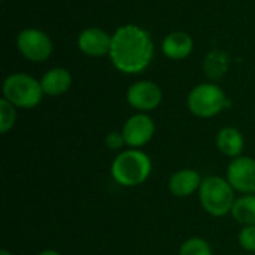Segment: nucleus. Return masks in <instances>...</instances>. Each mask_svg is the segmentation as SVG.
I'll return each mask as SVG.
<instances>
[{
    "instance_id": "9d476101",
    "label": "nucleus",
    "mask_w": 255,
    "mask_h": 255,
    "mask_svg": "<svg viewBox=\"0 0 255 255\" xmlns=\"http://www.w3.org/2000/svg\"><path fill=\"white\" fill-rule=\"evenodd\" d=\"M111 45H112V36H109L105 30L96 27L85 28L84 31H81L78 37L79 49L91 57H102L105 54H109Z\"/></svg>"
},
{
    "instance_id": "2eb2a0df",
    "label": "nucleus",
    "mask_w": 255,
    "mask_h": 255,
    "mask_svg": "<svg viewBox=\"0 0 255 255\" xmlns=\"http://www.w3.org/2000/svg\"><path fill=\"white\" fill-rule=\"evenodd\" d=\"M229 63H230V57L227 52L214 49L206 55L203 61L205 75L209 79H221L229 70Z\"/></svg>"
},
{
    "instance_id": "f8f14e48",
    "label": "nucleus",
    "mask_w": 255,
    "mask_h": 255,
    "mask_svg": "<svg viewBox=\"0 0 255 255\" xmlns=\"http://www.w3.org/2000/svg\"><path fill=\"white\" fill-rule=\"evenodd\" d=\"M194 42L190 34L184 31H173L163 40V52L172 60H182L193 51Z\"/></svg>"
},
{
    "instance_id": "f03ea898",
    "label": "nucleus",
    "mask_w": 255,
    "mask_h": 255,
    "mask_svg": "<svg viewBox=\"0 0 255 255\" xmlns=\"http://www.w3.org/2000/svg\"><path fill=\"white\" fill-rule=\"evenodd\" d=\"M152 170V161L140 149H126L120 152L112 166H111V175L117 184L121 187H137L143 184Z\"/></svg>"
},
{
    "instance_id": "20e7f679",
    "label": "nucleus",
    "mask_w": 255,
    "mask_h": 255,
    "mask_svg": "<svg viewBox=\"0 0 255 255\" xmlns=\"http://www.w3.org/2000/svg\"><path fill=\"white\" fill-rule=\"evenodd\" d=\"M43 94L42 84L25 73L9 75L3 82V99L10 102L15 108L31 109L40 103Z\"/></svg>"
},
{
    "instance_id": "a211bd4d",
    "label": "nucleus",
    "mask_w": 255,
    "mask_h": 255,
    "mask_svg": "<svg viewBox=\"0 0 255 255\" xmlns=\"http://www.w3.org/2000/svg\"><path fill=\"white\" fill-rule=\"evenodd\" d=\"M16 120V112H15V106L7 102L6 99L0 100V131L4 134L7 133Z\"/></svg>"
},
{
    "instance_id": "4468645a",
    "label": "nucleus",
    "mask_w": 255,
    "mask_h": 255,
    "mask_svg": "<svg viewBox=\"0 0 255 255\" xmlns=\"http://www.w3.org/2000/svg\"><path fill=\"white\" fill-rule=\"evenodd\" d=\"M43 93L48 96H61L72 85V75L63 67H55L46 72L40 81Z\"/></svg>"
},
{
    "instance_id": "1a4fd4ad",
    "label": "nucleus",
    "mask_w": 255,
    "mask_h": 255,
    "mask_svg": "<svg viewBox=\"0 0 255 255\" xmlns=\"http://www.w3.org/2000/svg\"><path fill=\"white\" fill-rule=\"evenodd\" d=\"M163 94L158 85L151 81H139L133 84L127 91V102L131 108L148 112L155 109L161 103Z\"/></svg>"
},
{
    "instance_id": "6ab92c4d",
    "label": "nucleus",
    "mask_w": 255,
    "mask_h": 255,
    "mask_svg": "<svg viewBox=\"0 0 255 255\" xmlns=\"http://www.w3.org/2000/svg\"><path fill=\"white\" fill-rule=\"evenodd\" d=\"M239 244L245 251L255 253V226H244L239 232Z\"/></svg>"
},
{
    "instance_id": "4be33fe9",
    "label": "nucleus",
    "mask_w": 255,
    "mask_h": 255,
    "mask_svg": "<svg viewBox=\"0 0 255 255\" xmlns=\"http://www.w3.org/2000/svg\"><path fill=\"white\" fill-rule=\"evenodd\" d=\"M0 255H12V254H10L7 250H1V251H0Z\"/></svg>"
},
{
    "instance_id": "aec40b11",
    "label": "nucleus",
    "mask_w": 255,
    "mask_h": 255,
    "mask_svg": "<svg viewBox=\"0 0 255 255\" xmlns=\"http://www.w3.org/2000/svg\"><path fill=\"white\" fill-rule=\"evenodd\" d=\"M105 143H106L108 148H111V149H120V148H123V145H126V140H124L123 133H120V131H111V133L106 136Z\"/></svg>"
},
{
    "instance_id": "f3484780",
    "label": "nucleus",
    "mask_w": 255,
    "mask_h": 255,
    "mask_svg": "<svg viewBox=\"0 0 255 255\" xmlns=\"http://www.w3.org/2000/svg\"><path fill=\"white\" fill-rule=\"evenodd\" d=\"M179 255H214L211 245L202 238H191L187 239L181 248Z\"/></svg>"
},
{
    "instance_id": "39448f33",
    "label": "nucleus",
    "mask_w": 255,
    "mask_h": 255,
    "mask_svg": "<svg viewBox=\"0 0 255 255\" xmlns=\"http://www.w3.org/2000/svg\"><path fill=\"white\" fill-rule=\"evenodd\" d=\"M187 105L191 114H194L196 117L211 118L218 115L229 105V100L218 85L200 84L188 94Z\"/></svg>"
},
{
    "instance_id": "7ed1b4c3",
    "label": "nucleus",
    "mask_w": 255,
    "mask_h": 255,
    "mask_svg": "<svg viewBox=\"0 0 255 255\" xmlns=\"http://www.w3.org/2000/svg\"><path fill=\"white\" fill-rule=\"evenodd\" d=\"M199 200L202 208L212 217H226L232 212L236 202L235 188L221 176H206L199 188Z\"/></svg>"
},
{
    "instance_id": "6e6552de",
    "label": "nucleus",
    "mask_w": 255,
    "mask_h": 255,
    "mask_svg": "<svg viewBox=\"0 0 255 255\" xmlns=\"http://www.w3.org/2000/svg\"><path fill=\"white\" fill-rule=\"evenodd\" d=\"M121 133L124 136L126 145L128 148L137 149L145 146L152 139L155 133V124L149 115L136 114L126 121Z\"/></svg>"
},
{
    "instance_id": "dca6fc26",
    "label": "nucleus",
    "mask_w": 255,
    "mask_h": 255,
    "mask_svg": "<svg viewBox=\"0 0 255 255\" xmlns=\"http://www.w3.org/2000/svg\"><path fill=\"white\" fill-rule=\"evenodd\" d=\"M232 217L244 226H255V194H245L236 199Z\"/></svg>"
},
{
    "instance_id": "423d86ee",
    "label": "nucleus",
    "mask_w": 255,
    "mask_h": 255,
    "mask_svg": "<svg viewBox=\"0 0 255 255\" xmlns=\"http://www.w3.org/2000/svg\"><path fill=\"white\" fill-rule=\"evenodd\" d=\"M16 46L19 52L30 61L42 63L52 52V42L49 36L37 28H25L18 34Z\"/></svg>"
},
{
    "instance_id": "ddd939ff",
    "label": "nucleus",
    "mask_w": 255,
    "mask_h": 255,
    "mask_svg": "<svg viewBox=\"0 0 255 255\" xmlns=\"http://www.w3.org/2000/svg\"><path fill=\"white\" fill-rule=\"evenodd\" d=\"M245 146L242 133L235 127H224L217 134V148L227 157H241Z\"/></svg>"
},
{
    "instance_id": "f257e3e1",
    "label": "nucleus",
    "mask_w": 255,
    "mask_h": 255,
    "mask_svg": "<svg viewBox=\"0 0 255 255\" xmlns=\"http://www.w3.org/2000/svg\"><path fill=\"white\" fill-rule=\"evenodd\" d=\"M111 60L123 73H140L154 55V43L149 33L137 25L127 24L112 34Z\"/></svg>"
},
{
    "instance_id": "0eeeda50",
    "label": "nucleus",
    "mask_w": 255,
    "mask_h": 255,
    "mask_svg": "<svg viewBox=\"0 0 255 255\" xmlns=\"http://www.w3.org/2000/svg\"><path fill=\"white\" fill-rule=\"evenodd\" d=\"M227 181L242 194H255V158L236 157L229 163Z\"/></svg>"
},
{
    "instance_id": "9b49d317",
    "label": "nucleus",
    "mask_w": 255,
    "mask_h": 255,
    "mask_svg": "<svg viewBox=\"0 0 255 255\" xmlns=\"http://www.w3.org/2000/svg\"><path fill=\"white\" fill-rule=\"evenodd\" d=\"M202 176L197 170L194 169H181L178 172H175L170 176L169 181V190L173 196L176 197H188L193 193L199 191L200 185H202Z\"/></svg>"
},
{
    "instance_id": "412c9836",
    "label": "nucleus",
    "mask_w": 255,
    "mask_h": 255,
    "mask_svg": "<svg viewBox=\"0 0 255 255\" xmlns=\"http://www.w3.org/2000/svg\"><path fill=\"white\" fill-rule=\"evenodd\" d=\"M37 255H60V253H57V251H54V250H45V251L39 253Z\"/></svg>"
}]
</instances>
